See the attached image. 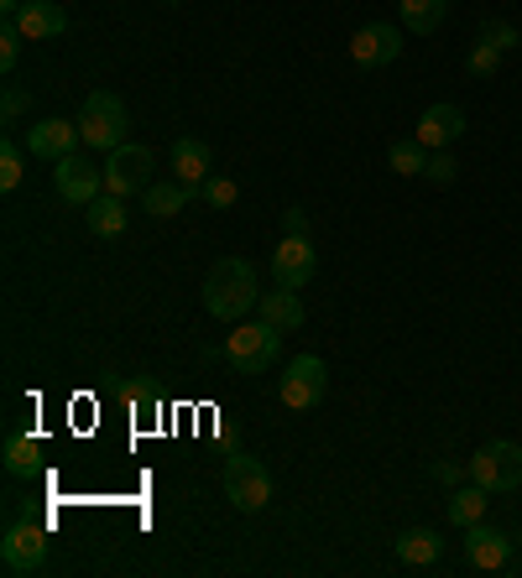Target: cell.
Listing matches in <instances>:
<instances>
[{
	"mask_svg": "<svg viewBox=\"0 0 522 578\" xmlns=\"http://www.w3.org/2000/svg\"><path fill=\"white\" fill-rule=\"evenodd\" d=\"M481 42H491V48L512 52V48L522 42V32L512 27V21H502V17H486V21H481Z\"/></svg>",
	"mask_w": 522,
	"mask_h": 578,
	"instance_id": "obj_27",
	"label": "cell"
},
{
	"mask_svg": "<svg viewBox=\"0 0 522 578\" xmlns=\"http://www.w3.org/2000/svg\"><path fill=\"white\" fill-rule=\"evenodd\" d=\"M52 187H58V199L73 209H89L100 199L104 187V162H89V156H63V162H52Z\"/></svg>",
	"mask_w": 522,
	"mask_h": 578,
	"instance_id": "obj_9",
	"label": "cell"
},
{
	"mask_svg": "<svg viewBox=\"0 0 522 578\" xmlns=\"http://www.w3.org/2000/svg\"><path fill=\"white\" fill-rule=\"evenodd\" d=\"M470 479L491 495H512L522 490V448L518 443H486V448H475V459H470Z\"/></svg>",
	"mask_w": 522,
	"mask_h": 578,
	"instance_id": "obj_5",
	"label": "cell"
},
{
	"mask_svg": "<svg viewBox=\"0 0 522 578\" xmlns=\"http://www.w3.org/2000/svg\"><path fill=\"white\" fill-rule=\"evenodd\" d=\"M17 27H21L27 42H48V37L69 32V11H63L58 0H27V6H21V17H17Z\"/></svg>",
	"mask_w": 522,
	"mask_h": 578,
	"instance_id": "obj_15",
	"label": "cell"
},
{
	"mask_svg": "<svg viewBox=\"0 0 522 578\" xmlns=\"http://www.w3.org/2000/svg\"><path fill=\"white\" fill-rule=\"evenodd\" d=\"M398 558L408 562V568H434L439 558H444V531L434 527H408L398 537Z\"/></svg>",
	"mask_w": 522,
	"mask_h": 578,
	"instance_id": "obj_18",
	"label": "cell"
},
{
	"mask_svg": "<svg viewBox=\"0 0 522 578\" xmlns=\"http://www.w3.org/2000/svg\"><path fill=\"white\" fill-rule=\"evenodd\" d=\"M418 141H423V146H429V152H444V146H454V141L465 136V110H460V104H429V110H423V115H418V131H413Z\"/></svg>",
	"mask_w": 522,
	"mask_h": 578,
	"instance_id": "obj_13",
	"label": "cell"
},
{
	"mask_svg": "<svg viewBox=\"0 0 522 578\" xmlns=\"http://www.w3.org/2000/svg\"><path fill=\"white\" fill-rule=\"evenodd\" d=\"M126 220H131V214H126V199H116V193H100V199L84 209V224L94 240H121Z\"/></svg>",
	"mask_w": 522,
	"mask_h": 578,
	"instance_id": "obj_19",
	"label": "cell"
},
{
	"mask_svg": "<svg viewBox=\"0 0 522 578\" xmlns=\"http://www.w3.org/2000/svg\"><path fill=\"white\" fill-rule=\"evenodd\" d=\"M465 69L475 73V79H491V73L502 69V48H491V42H475L465 58Z\"/></svg>",
	"mask_w": 522,
	"mask_h": 578,
	"instance_id": "obj_28",
	"label": "cell"
},
{
	"mask_svg": "<svg viewBox=\"0 0 522 578\" xmlns=\"http://www.w3.org/2000/svg\"><path fill=\"white\" fill-rule=\"evenodd\" d=\"M21 42H27L21 27H17V21H6V27H0V69H6V73L21 63Z\"/></svg>",
	"mask_w": 522,
	"mask_h": 578,
	"instance_id": "obj_30",
	"label": "cell"
},
{
	"mask_svg": "<svg viewBox=\"0 0 522 578\" xmlns=\"http://www.w3.org/2000/svg\"><path fill=\"white\" fill-rule=\"evenodd\" d=\"M225 495L235 510L257 516L272 500V469L261 459H251V454H235V459H225Z\"/></svg>",
	"mask_w": 522,
	"mask_h": 578,
	"instance_id": "obj_8",
	"label": "cell"
},
{
	"mask_svg": "<svg viewBox=\"0 0 522 578\" xmlns=\"http://www.w3.org/2000/svg\"><path fill=\"white\" fill-rule=\"evenodd\" d=\"M465 475H470V469H460V464H434V479H439V485H450V490H454V485H460Z\"/></svg>",
	"mask_w": 522,
	"mask_h": 578,
	"instance_id": "obj_33",
	"label": "cell"
},
{
	"mask_svg": "<svg viewBox=\"0 0 522 578\" xmlns=\"http://www.w3.org/2000/svg\"><path fill=\"white\" fill-rule=\"evenodd\" d=\"M6 475L11 479H37L42 475V443L37 438H11L6 443Z\"/></svg>",
	"mask_w": 522,
	"mask_h": 578,
	"instance_id": "obj_23",
	"label": "cell"
},
{
	"mask_svg": "<svg viewBox=\"0 0 522 578\" xmlns=\"http://www.w3.org/2000/svg\"><path fill=\"white\" fill-rule=\"evenodd\" d=\"M261 303V287H257V266L245 255H225L214 261L204 276V313L220 318V324H241L245 313Z\"/></svg>",
	"mask_w": 522,
	"mask_h": 578,
	"instance_id": "obj_1",
	"label": "cell"
},
{
	"mask_svg": "<svg viewBox=\"0 0 522 578\" xmlns=\"http://www.w3.org/2000/svg\"><path fill=\"white\" fill-rule=\"evenodd\" d=\"M423 178H429V183H439V187H450L454 178H460V162L450 156V146H444V152H429V168H423Z\"/></svg>",
	"mask_w": 522,
	"mask_h": 578,
	"instance_id": "obj_29",
	"label": "cell"
},
{
	"mask_svg": "<svg viewBox=\"0 0 522 578\" xmlns=\"http://www.w3.org/2000/svg\"><path fill=\"white\" fill-rule=\"evenodd\" d=\"M79 131H84V146L94 152H116L126 146V131H131V115H126V100L110 94V89H94L79 110Z\"/></svg>",
	"mask_w": 522,
	"mask_h": 578,
	"instance_id": "obj_2",
	"label": "cell"
},
{
	"mask_svg": "<svg viewBox=\"0 0 522 578\" xmlns=\"http://www.w3.org/2000/svg\"><path fill=\"white\" fill-rule=\"evenodd\" d=\"M282 235H309V214L303 209H288L282 214Z\"/></svg>",
	"mask_w": 522,
	"mask_h": 578,
	"instance_id": "obj_32",
	"label": "cell"
},
{
	"mask_svg": "<svg viewBox=\"0 0 522 578\" xmlns=\"http://www.w3.org/2000/svg\"><path fill=\"white\" fill-rule=\"evenodd\" d=\"M193 199H199V187L193 183H152L147 193H141V204H147L152 220H173L178 209H189Z\"/></svg>",
	"mask_w": 522,
	"mask_h": 578,
	"instance_id": "obj_20",
	"label": "cell"
},
{
	"mask_svg": "<svg viewBox=\"0 0 522 578\" xmlns=\"http://www.w3.org/2000/svg\"><path fill=\"white\" fill-rule=\"evenodd\" d=\"M84 141V131H79V120H37L32 131H27V152L42 156V162H63V156H73V146Z\"/></svg>",
	"mask_w": 522,
	"mask_h": 578,
	"instance_id": "obj_12",
	"label": "cell"
},
{
	"mask_svg": "<svg viewBox=\"0 0 522 578\" xmlns=\"http://www.w3.org/2000/svg\"><path fill=\"white\" fill-rule=\"evenodd\" d=\"M157 178V156L137 141H126L116 152H104V187L116 193V199H131V193H147Z\"/></svg>",
	"mask_w": 522,
	"mask_h": 578,
	"instance_id": "obj_7",
	"label": "cell"
},
{
	"mask_svg": "<svg viewBox=\"0 0 522 578\" xmlns=\"http://www.w3.org/2000/svg\"><path fill=\"white\" fill-rule=\"evenodd\" d=\"M21 6H27V0H0V11H6V21H17V17H21Z\"/></svg>",
	"mask_w": 522,
	"mask_h": 578,
	"instance_id": "obj_35",
	"label": "cell"
},
{
	"mask_svg": "<svg viewBox=\"0 0 522 578\" xmlns=\"http://www.w3.org/2000/svg\"><path fill=\"white\" fill-rule=\"evenodd\" d=\"M387 168L402 172V178H423V168H429V146L418 136H402L387 146Z\"/></svg>",
	"mask_w": 522,
	"mask_h": 578,
	"instance_id": "obj_24",
	"label": "cell"
},
{
	"mask_svg": "<svg viewBox=\"0 0 522 578\" xmlns=\"http://www.w3.org/2000/svg\"><path fill=\"white\" fill-rule=\"evenodd\" d=\"M235 199H241V187L230 183V178H214V172H209L204 187H199V204L204 209H235Z\"/></svg>",
	"mask_w": 522,
	"mask_h": 578,
	"instance_id": "obj_25",
	"label": "cell"
},
{
	"mask_svg": "<svg viewBox=\"0 0 522 578\" xmlns=\"http://www.w3.org/2000/svg\"><path fill=\"white\" fill-rule=\"evenodd\" d=\"M491 510V490H481L475 479L470 485H460V490H450V527H475V521H486Z\"/></svg>",
	"mask_w": 522,
	"mask_h": 578,
	"instance_id": "obj_21",
	"label": "cell"
},
{
	"mask_svg": "<svg viewBox=\"0 0 522 578\" xmlns=\"http://www.w3.org/2000/svg\"><path fill=\"white\" fill-rule=\"evenodd\" d=\"M21 178H27V156H21L17 141H6V146H0V187H6V193H17Z\"/></svg>",
	"mask_w": 522,
	"mask_h": 578,
	"instance_id": "obj_26",
	"label": "cell"
},
{
	"mask_svg": "<svg viewBox=\"0 0 522 578\" xmlns=\"http://www.w3.org/2000/svg\"><path fill=\"white\" fill-rule=\"evenodd\" d=\"M402 11V32L413 37H434L444 27V11H450V0H398Z\"/></svg>",
	"mask_w": 522,
	"mask_h": 578,
	"instance_id": "obj_22",
	"label": "cell"
},
{
	"mask_svg": "<svg viewBox=\"0 0 522 578\" xmlns=\"http://www.w3.org/2000/svg\"><path fill=\"white\" fill-rule=\"evenodd\" d=\"M162 6H178V0H162Z\"/></svg>",
	"mask_w": 522,
	"mask_h": 578,
	"instance_id": "obj_36",
	"label": "cell"
},
{
	"mask_svg": "<svg viewBox=\"0 0 522 578\" xmlns=\"http://www.w3.org/2000/svg\"><path fill=\"white\" fill-rule=\"evenodd\" d=\"M121 402H131V407H152L157 392L147 386V381H126V386H121Z\"/></svg>",
	"mask_w": 522,
	"mask_h": 578,
	"instance_id": "obj_31",
	"label": "cell"
},
{
	"mask_svg": "<svg viewBox=\"0 0 522 578\" xmlns=\"http://www.w3.org/2000/svg\"><path fill=\"white\" fill-rule=\"evenodd\" d=\"M402 42H408V32H402L398 21H365L361 32L350 37V58L361 69H387V63L402 58Z\"/></svg>",
	"mask_w": 522,
	"mask_h": 578,
	"instance_id": "obj_10",
	"label": "cell"
},
{
	"mask_svg": "<svg viewBox=\"0 0 522 578\" xmlns=\"http://www.w3.org/2000/svg\"><path fill=\"white\" fill-rule=\"evenodd\" d=\"M319 272V251H313L309 235H282V245L272 251V276H278V287L288 292H303Z\"/></svg>",
	"mask_w": 522,
	"mask_h": 578,
	"instance_id": "obj_11",
	"label": "cell"
},
{
	"mask_svg": "<svg viewBox=\"0 0 522 578\" xmlns=\"http://www.w3.org/2000/svg\"><path fill=\"white\" fill-rule=\"evenodd\" d=\"M225 355L235 359V371H241V375H267L282 359V334L272 324H261V318H257V324H245V318H241L235 334L225 339Z\"/></svg>",
	"mask_w": 522,
	"mask_h": 578,
	"instance_id": "obj_4",
	"label": "cell"
},
{
	"mask_svg": "<svg viewBox=\"0 0 522 578\" xmlns=\"http://www.w3.org/2000/svg\"><path fill=\"white\" fill-rule=\"evenodd\" d=\"M168 168H173L178 183L204 187V178H209V146L199 136H178L173 152H168Z\"/></svg>",
	"mask_w": 522,
	"mask_h": 578,
	"instance_id": "obj_17",
	"label": "cell"
},
{
	"mask_svg": "<svg viewBox=\"0 0 522 578\" xmlns=\"http://www.w3.org/2000/svg\"><path fill=\"white\" fill-rule=\"evenodd\" d=\"M0 110H6V120H17L21 110H27V94H21V89H6V100H0Z\"/></svg>",
	"mask_w": 522,
	"mask_h": 578,
	"instance_id": "obj_34",
	"label": "cell"
},
{
	"mask_svg": "<svg viewBox=\"0 0 522 578\" xmlns=\"http://www.w3.org/2000/svg\"><path fill=\"white\" fill-rule=\"evenodd\" d=\"M257 313H261V324H272L278 334H298L303 328V303H298V292H288V287H278V292H261V303H257Z\"/></svg>",
	"mask_w": 522,
	"mask_h": 578,
	"instance_id": "obj_16",
	"label": "cell"
},
{
	"mask_svg": "<svg viewBox=\"0 0 522 578\" xmlns=\"http://www.w3.org/2000/svg\"><path fill=\"white\" fill-rule=\"evenodd\" d=\"M0 562H6V574H37L42 562H48V521H37L32 510L27 516H11V527H6V542H0Z\"/></svg>",
	"mask_w": 522,
	"mask_h": 578,
	"instance_id": "obj_3",
	"label": "cell"
},
{
	"mask_svg": "<svg viewBox=\"0 0 522 578\" xmlns=\"http://www.w3.org/2000/svg\"><path fill=\"white\" fill-rule=\"evenodd\" d=\"M465 558H470V568L496 574V568L512 562V537L496 531V527H486V521H475V527H465Z\"/></svg>",
	"mask_w": 522,
	"mask_h": 578,
	"instance_id": "obj_14",
	"label": "cell"
},
{
	"mask_svg": "<svg viewBox=\"0 0 522 578\" xmlns=\"http://www.w3.org/2000/svg\"><path fill=\"white\" fill-rule=\"evenodd\" d=\"M324 392H330V371H324V359L319 355H298L288 359V371H282V407L288 412H313L324 407Z\"/></svg>",
	"mask_w": 522,
	"mask_h": 578,
	"instance_id": "obj_6",
	"label": "cell"
}]
</instances>
